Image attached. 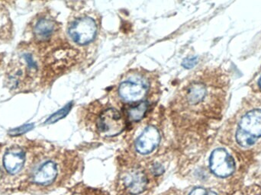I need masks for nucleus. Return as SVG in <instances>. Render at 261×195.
<instances>
[{"label": "nucleus", "instance_id": "obj_18", "mask_svg": "<svg viewBox=\"0 0 261 195\" xmlns=\"http://www.w3.org/2000/svg\"><path fill=\"white\" fill-rule=\"evenodd\" d=\"M196 59L187 60V61L184 62V65L187 68H190V67H193V66L196 64Z\"/></svg>", "mask_w": 261, "mask_h": 195}, {"label": "nucleus", "instance_id": "obj_7", "mask_svg": "<svg viewBox=\"0 0 261 195\" xmlns=\"http://www.w3.org/2000/svg\"><path fill=\"white\" fill-rule=\"evenodd\" d=\"M161 135L158 129L153 126L147 127L137 139L135 143L136 150L141 154L146 155L153 152L159 145Z\"/></svg>", "mask_w": 261, "mask_h": 195}, {"label": "nucleus", "instance_id": "obj_2", "mask_svg": "<svg viewBox=\"0 0 261 195\" xmlns=\"http://www.w3.org/2000/svg\"><path fill=\"white\" fill-rule=\"evenodd\" d=\"M98 32L96 19L89 15H80L73 18L67 27V33L73 43L85 46L93 42Z\"/></svg>", "mask_w": 261, "mask_h": 195}, {"label": "nucleus", "instance_id": "obj_19", "mask_svg": "<svg viewBox=\"0 0 261 195\" xmlns=\"http://www.w3.org/2000/svg\"><path fill=\"white\" fill-rule=\"evenodd\" d=\"M259 86H260V88H261V76L260 78V80H259Z\"/></svg>", "mask_w": 261, "mask_h": 195}, {"label": "nucleus", "instance_id": "obj_14", "mask_svg": "<svg viewBox=\"0 0 261 195\" xmlns=\"http://www.w3.org/2000/svg\"><path fill=\"white\" fill-rule=\"evenodd\" d=\"M73 195H107L99 190L93 189V188H81L79 191Z\"/></svg>", "mask_w": 261, "mask_h": 195}, {"label": "nucleus", "instance_id": "obj_12", "mask_svg": "<svg viewBox=\"0 0 261 195\" xmlns=\"http://www.w3.org/2000/svg\"><path fill=\"white\" fill-rule=\"evenodd\" d=\"M10 27V20L8 16L7 12L0 8V37L6 35Z\"/></svg>", "mask_w": 261, "mask_h": 195}, {"label": "nucleus", "instance_id": "obj_9", "mask_svg": "<svg viewBox=\"0 0 261 195\" xmlns=\"http://www.w3.org/2000/svg\"><path fill=\"white\" fill-rule=\"evenodd\" d=\"M24 153L21 149H10L5 154L3 164L8 173L15 174L18 173L24 165Z\"/></svg>", "mask_w": 261, "mask_h": 195}, {"label": "nucleus", "instance_id": "obj_3", "mask_svg": "<svg viewBox=\"0 0 261 195\" xmlns=\"http://www.w3.org/2000/svg\"><path fill=\"white\" fill-rule=\"evenodd\" d=\"M260 136L261 109H253L241 119L236 140L239 145L248 147L254 145Z\"/></svg>", "mask_w": 261, "mask_h": 195}, {"label": "nucleus", "instance_id": "obj_4", "mask_svg": "<svg viewBox=\"0 0 261 195\" xmlns=\"http://www.w3.org/2000/svg\"><path fill=\"white\" fill-rule=\"evenodd\" d=\"M96 126L100 134L115 136L125 130V120L117 109L107 107L99 112Z\"/></svg>", "mask_w": 261, "mask_h": 195}, {"label": "nucleus", "instance_id": "obj_11", "mask_svg": "<svg viewBox=\"0 0 261 195\" xmlns=\"http://www.w3.org/2000/svg\"><path fill=\"white\" fill-rule=\"evenodd\" d=\"M150 106L149 101H143L138 104H132L126 107V114L128 120L132 122L141 121L147 115Z\"/></svg>", "mask_w": 261, "mask_h": 195}, {"label": "nucleus", "instance_id": "obj_5", "mask_svg": "<svg viewBox=\"0 0 261 195\" xmlns=\"http://www.w3.org/2000/svg\"><path fill=\"white\" fill-rule=\"evenodd\" d=\"M120 182L127 193L138 195L147 189L149 179L147 173L142 169L133 168L122 173Z\"/></svg>", "mask_w": 261, "mask_h": 195}, {"label": "nucleus", "instance_id": "obj_13", "mask_svg": "<svg viewBox=\"0 0 261 195\" xmlns=\"http://www.w3.org/2000/svg\"><path fill=\"white\" fill-rule=\"evenodd\" d=\"M70 106L71 105L68 104V105L65 106L64 108H62L61 110H58L56 113L54 114V115H52V116L50 117L47 121H46V123H47V124H53V123L57 122V121L61 120V118L65 117L66 115H67V113H68L69 110H70Z\"/></svg>", "mask_w": 261, "mask_h": 195}, {"label": "nucleus", "instance_id": "obj_17", "mask_svg": "<svg viewBox=\"0 0 261 195\" xmlns=\"http://www.w3.org/2000/svg\"><path fill=\"white\" fill-rule=\"evenodd\" d=\"M151 173H153V176H161L164 172V167L160 164H154L152 165L151 167Z\"/></svg>", "mask_w": 261, "mask_h": 195}, {"label": "nucleus", "instance_id": "obj_16", "mask_svg": "<svg viewBox=\"0 0 261 195\" xmlns=\"http://www.w3.org/2000/svg\"><path fill=\"white\" fill-rule=\"evenodd\" d=\"M190 195H217L214 191L206 190L205 188H197L190 192Z\"/></svg>", "mask_w": 261, "mask_h": 195}, {"label": "nucleus", "instance_id": "obj_10", "mask_svg": "<svg viewBox=\"0 0 261 195\" xmlns=\"http://www.w3.org/2000/svg\"><path fill=\"white\" fill-rule=\"evenodd\" d=\"M58 166L55 162L48 161L43 164L34 176V182L39 185H49L58 176Z\"/></svg>", "mask_w": 261, "mask_h": 195}, {"label": "nucleus", "instance_id": "obj_15", "mask_svg": "<svg viewBox=\"0 0 261 195\" xmlns=\"http://www.w3.org/2000/svg\"><path fill=\"white\" fill-rule=\"evenodd\" d=\"M33 127L32 124H28V125L22 126V127H18V128L13 129L9 132L10 135L16 136V135L24 134L26 132L30 130Z\"/></svg>", "mask_w": 261, "mask_h": 195}, {"label": "nucleus", "instance_id": "obj_6", "mask_svg": "<svg viewBox=\"0 0 261 195\" xmlns=\"http://www.w3.org/2000/svg\"><path fill=\"white\" fill-rule=\"evenodd\" d=\"M210 170L216 176L228 177L234 171V162L229 153L224 149H216L210 156Z\"/></svg>", "mask_w": 261, "mask_h": 195}, {"label": "nucleus", "instance_id": "obj_8", "mask_svg": "<svg viewBox=\"0 0 261 195\" xmlns=\"http://www.w3.org/2000/svg\"><path fill=\"white\" fill-rule=\"evenodd\" d=\"M59 32V26L53 18L43 17L36 21L34 27L35 38L39 41H49Z\"/></svg>", "mask_w": 261, "mask_h": 195}, {"label": "nucleus", "instance_id": "obj_1", "mask_svg": "<svg viewBox=\"0 0 261 195\" xmlns=\"http://www.w3.org/2000/svg\"><path fill=\"white\" fill-rule=\"evenodd\" d=\"M158 85V77L154 72L138 67L130 69L121 77L115 92L121 102L132 105L149 101V96L154 93Z\"/></svg>", "mask_w": 261, "mask_h": 195}]
</instances>
